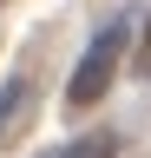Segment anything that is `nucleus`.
<instances>
[{
	"label": "nucleus",
	"mask_w": 151,
	"mask_h": 158,
	"mask_svg": "<svg viewBox=\"0 0 151 158\" xmlns=\"http://www.w3.org/2000/svg\"><path fill=\"white\" fill-rule=\"evenodd\" d=\"M118 46H125V20H112V27L92 33V46L79 53L72 86H66V106H72V112H85V106H99V99H105L112 73H118Z\"/></svg>",
	"instance_id": "obj_1"
},
{
	"label": "nucleus",
	"mask_w": 151,
	"mask_h": 158,
	"mask_svg": "<svg viewBox=\"0 0 151 158\" xmlns=\"http://www.w3.org/2000/svg\"><path fill=\"white\" fill-rule=\"evenodd\" d=\"M20 99H26V79H13V86H0V132H7V118L20 112Z\"/></svg>",
	"instance_id": "obj_2"
},
{
	"label": "nucleus",
	"mask_w": 151,
	"mask_h": 158,
	"mask_svg": "<svg viewBox=\"0 0 151 158\" xmlns=\"http://www.w3.org/2000/svg\"><path fill=\"white\" fill-rule=\"evenodd\" d=\"M53 158H79V152H53Z\"/></svg>",
	"instance_id": "obj_3"
}]
</instances>
